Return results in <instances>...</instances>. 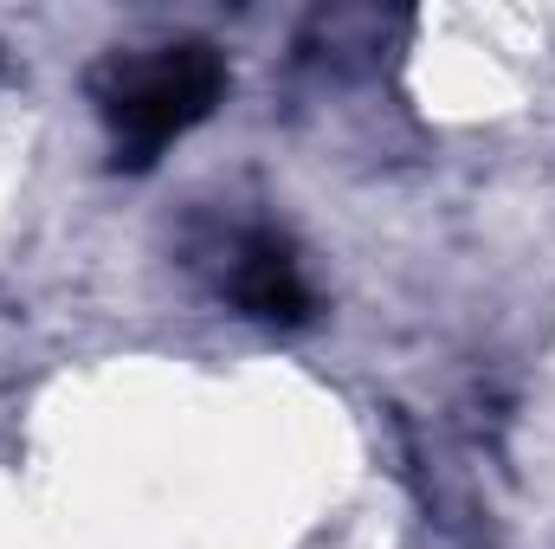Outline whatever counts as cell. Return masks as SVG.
<instances>
[{"label": "cell", "mask_w": 555, "mask_h": 549, "mask_svg": "<svg viewBox=\"0 0 555 549\" xmlns=\"http://www.w3.org/2000/svg\"><path fill=\"white\" fill-rule=\"evenodd\" d=\"M98 111L111 124L117 162L149 168L181 130H194L220 91H227V65L214 46H162V52H124L98 72Z\"/></svg>", "instance_id": "cell-1"}, {"label": "cell", "mask_w": 555, "mask_h": 549, "mask_svg": "<svg viewBox=\"0 0 555 549\" xmlns=\"http://www.w3.org/2000/svg\"><path fill=\"white\" fill-rule=\"evenodd\" d=\"M227 291L240 310L253 317H272V323H304L310 317V284L297 272L291 246L272 233H246L233 246V266H227Z\"/></svg>", "instance_id": "cell-2"}]
</instances>
